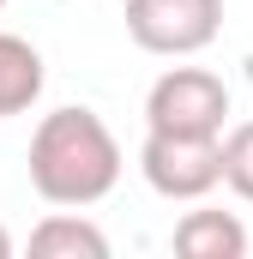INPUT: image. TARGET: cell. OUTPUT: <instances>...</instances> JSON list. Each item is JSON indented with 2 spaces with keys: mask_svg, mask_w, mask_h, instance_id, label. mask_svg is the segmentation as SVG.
I'll return each mask as SVG.
<instances>
[{
  "mask_svg": "<svg viewBox=\"0 0 253 259\" xmlns=\"http://www.w3.org/2000/svg\"><path fill=\"white\" fill-rule=\"evenodd\" d=\"M121 169V145L97 109H55L30 133V187L49 205L85 211L115 193Z\"/></svg>",
  "mask_w": 253,
  "mask_h": 259,
  "instance_id": "obj_1",
  "label": "cell"
},
{
  "mask_svg": "<svg viewBox=\"0 0 253 259\" xmlns=\"http://www.w3.org/2000/svg\"><path fill=\"white\" fill-rule=\"evenodd\" d=\"M229 121V84L205 66H169L145 91V133H193L217 139Z\"/></svg>",
  "mask_w": 253,
  "mask_h": 259,
  "instance_id": "obj_2",
  "label": "cell"
},
{
  "mask_svg": "<svg viewBox=\"0 0 253 259\" xmlns=\"http://www.w3.org/2000/svg\"><path fill=\"white\" fill-rule=\"evenodd\" d=\"M223 30V0H126V36L145 55L187 61Z\"/></svg>",
  "mask_w": 253,
  "mask_h": 259,
  "instance_id": "obj_3",
  "label": "cell"
},
{
  "mask_svg": "<svg viewBox=\"0 0 253 259\" xmlns=\"http://www.w3.org/2000/svg\"><path fill=\"white\" fill-rule=\"evenodd\" d=\"M139 175L157 199H205L223 187V163H217V139H193V133H145L139 145Z\"/></svg>",
  "mask_w": 253,
  "mask_h": 259,
  "instance_id": "obj_4",
  "label": "cell"
},
{
  "mask_svg": "<svg viewBox=\"0 0 253 259\" xmlns=\"http://www.w3.org/2000/svg\"><path fill=\"white\" fill-rule=\"evenodd\" d=\"M169 241L181 259H247V223L235 211H187Z\"/></svg>",
  "mask_w": 253,
  "mask_h": 259,
  "instance_id": "obj_5",
  "label": "cell"
},
{
  "mask_svg": "<svg viewBox=\"0 0 253 259\" xmlns=\"http://www.w3.org/2000/svg\"><path fill=\"white\" fill-rule=\"evenodd\" d=\"M30 253L36 259H109V235L91 223V217H78V211H49L36 229H30Z\"/></svg>",
  "mask_w": 253,
  "mask_h": 259,
  "instance_id": "obj_6",
  "label": "cell"
},
{
  "mask_svg": "<svg viewBox=\"0 0 253 259\" xmlns=\"http://www.w3.org/2000/svg\"><path fill=\"white\" fill-rule=\"evenodd\" d=\"M43 78H49V72H43L36 42L0 30V121H6V115H24V109L43 97Z\"/></svg>",
  "mask_w": 253,
  "mask_h": 259,
  "instance_id": "obj_7",
  "label": "cell"
},
{
  "mask_svg": "<svg viewBox=\"0 0 253 259\" xmlns=\"http://www.w3.org/2000/svg\"><path fill=\"white\" fill-rule=\"evenodd\" d=\"M217 163H223V187L253 205V121L217 133Z\"/></svg>",
  "mask_w": 253,
  "mask_h": 259,
  "instance_id": "obj_8",
  "label": "cell"
},
{
  "mask_svg": "<svg viewBox=\"0 0 253 259\" xmlns=\"http://www.w3.org/2000/svg\"><path fill=\"white\" fill-rule=\"evenodd\" d=\"M0 259H12V235H6V223H0Z\"/></svg>",
  "mask_w": 253,
  "mask_h": 259,
  "instance_id": "obj_9",
  "label": "cell"
},
{
  "mask_svg": "<svg viewBox=\"0 0 253 259\" xmlns=\"http://www.w3.org/2000/svg\"><path fill=\"white\" fill-rule=\"evenodd\" d=\"M0 6H6V0H0Z\"/></svg>",
  "mask_w": 253,
  "mask_h": 259,
  "instance_id": "obj_10",
  "label": "cell"
}]
</instances>
